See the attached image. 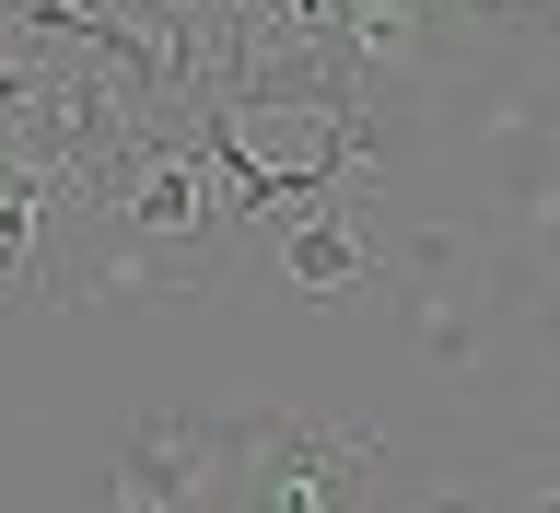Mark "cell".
I'll use <instances>...</instances> for the list:
<instances>
[{
	"label": "cell",
	"instance_id": "6da1fadb",
	"mask_svg": "<svg viewBox=\"0 0 560 513\" xmlns=\"http://www.w3.org/2000/svg\"><path fill=\"white\" fill-rule=\"evenodd\" d=\"M245 199L234 164L210 152L199 117H152L117 152L94 199L70 210V257H59V304H199L222 280H245Z\"/></svg>",
	"mask_w": 560,
	"mask_h": 513
},
{
	"label": "cell",
	"instance_id": "7a4b0ae2",
	"mask_svg": "<svg viewBox=\"0 0 560 513\" xmlns=\"http://www.w3.org/2000/svg\"><path fill=\"white\" fill-rule=\"evenodd\" d=\"M420 467L385 444L374 420H327V409H269L245 397L222 409V479L210 513H420Z\"/></svg>",
	"mask_w": 560,
	"mask_h": 513
},
{
	"label": "cell",
	"instance_id": "3957f363",
	"mask_svg": "<svg viewBox=\"0 0 560 513\" xmlns=\"http://www.w3.org/2000/svg\"><path fill=\"white\" fill-rule=\"evenodd\" d=\"M514 304H525L514 257H490V245L455 234V222H397V315H409V350H420L432 385L479 374Z\"/></svg>",
	"mask_w": 560,
	"mask_h": 513
},
{
	"label": "cell",
	"instance_id": "277c9868",
	"mask_svg": "<svg viewBox=\"0 0 560 513\" xmlns=\"http://www.w3.org/2000/svg\"><path fill=\"white\" fill-rule=\"evenodd\" d=\"M245 280H269L280 304H374L397 292V222L385 199H315L245 234Z\"/></svg>",
	"mask_w": 560,
	"mask_h": 513
},
{
	"label": "cell",
	"instance_id": "5b68a950",
	"mask_svg": "<svg viewBox=\"0 0 560 513\" xmlns=\"http://www.w3.org/2000/svg\"><path fill=\"white\" fill-rule=\"evenodd\" d=\"M222 409H140L105 455V513H210Z\"/></svg>",
	"mask_w": 560,
	"mask_h": 513
},
{
	"label": "cell",
	"instance_id": "8992f818",
	"mask_svg": "<svg viewBox=\"0 0 560 513\" xmlns=\"http://www.w3.org/2000/svg\"><path fill=\"white\" fill-rule=\"evenodd\" d=\"M59 257H70V199L0 140V315L59 304Z\"/></svg>",
	"mask_w": 560,
	"mask_h": 513
},
{
	"label": "cell",
	"instance_id": "52a82bcc",
	"mask_svg": "<svg viewBox=\"0 0 560 513\" xmlns=\"http://www.w3.org/2000/svg\"><path fill=\"white\" fill-rule=\"evenodd\" d=\"M514 269H525V292H549V315H560V199L525 210V257Z\"/></svg>",
	"mask_w": 560,
	"mask_h": 513
}]
</instances>
